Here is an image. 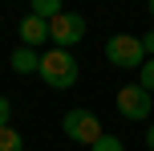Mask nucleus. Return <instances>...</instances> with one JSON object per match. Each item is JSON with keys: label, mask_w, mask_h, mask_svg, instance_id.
Wrapping results in <instances>:
<instances>
[{"label": "nucleus", "mask_w": 154, "mask_h": 151, "mask_svg": "<svg viewBox=\"0 0 154 151\" xmlns=\"http://www.w3.org/2000/svg\"><path fill=\"white\" fill-rule=\"evenodd\" d=\"M77 74H81V65H77V57L69 49H49V53L41 57L37 78L45 82V86H53V90H69L77 82Z\"/></svg>", "instance_id": "nucleus-1"}, {"label": "nucleus", "mask_w": 154, "mask_h": 151, "mask_svg": "<svg viewBox=\"0 0 154 151\" xmlns=\"http://www.w3.org/2000/svg\"><path fill=\"white\" fill-rule=\"evenodd\" d=\"M106 61L118 65V70H142L146 53H142V37H130V33H114L106 41Z\"/></svg>", "instance_id": "nucleus-2"}, {"label": "nucleus", "mask_w": 154, "mask_h": 151, "mask_svg": "<svg viewBox=\"0 0 154 151\" xmlns=\"http://www.w3.org/2000/svg\"><path fill=\"white\" fill-rule=\"evenodd\" d=\"M61 131L73 139V143H81V147H93L106 131H101V123H97V114L93 110H85V106H73L69 114L61 119Z\"/></svg>", "instance_id": "nucleus-3"}, {"label": "nucleus", "mask_w": 154, "mask_h": 151, "mask_svg": "<svg viewBox=\"0 0 154 151\" xmlns=\"http://www.w3.org/2000/svg\"><path fill=\"white\" fill-rule=\"evenodd\" d=\"M118 114L130 119V123L150 119V114H154V94H146L138 82H134V86H122V90H118Z\"/></svg>", "instance_id": "nucleus-4"}, {"label": "nucleus", "mask_w": 154, "mask_h": 151, "mask_svg": "<svg viewBox=\"0 0 154 151\" xmlns=\"http://www.w3.org/2000/svg\"><path fill=\"white\" fill-rule=\"evenodd\" d=\"M85 37V16L81 12H61L57 21H49V41L53 49H73Z\"/></svg>", "instance_id": "nucleus-5"}, {"label": "nucleus", "mask_w": 154, "mask_h": 151, "mask_svg": "<svg viewBox=\"0 0 154 151\" xmlns=\"http://www.w3.org/2000/svg\"><path fill=\"white\" fill-rule=\"evenodd\" d=\"M41 41H49V25L41 21V16L29 12V16L20 21V45H24V49H37Z\"/></svg>", "instance_id": "nucleus-6"}, {"label": "nucleus", "mask_w": 154, "mask_h": 151, "mask_svg": "<svg viewBox=\"0 0 154 151\" xmlns=\"http://www.w3.org/2000/svg\"><path fill=\"white\" fill-rule=\"evenodd\" d=\"M8 65H12L16 74H37V70H41V53H37V49H24V45H20L12 57H8Z\"/></svg>", "instance_id": "nucleus-7"}, {"label": "nucleus", "mask_w": 154, "mask_h": 151, "mask_svg": "<svg viewBox=\"0 0 154 151\" xmlns=\"http://www.w3.org/2000/svg\"><path fill=\"white\" fill-rule=\"evenodd\" d=\"M65 8H61V0H32V16H41V21H57V16H61Z\"/></svg>", "instance_id": "nucleus-8"}, {"label": "nucleus", "mask_w": 154, "mask_h": 151, "mask_svg": "<svg viewBox=\"0 0 154 151\" xmlns=\"http://www.w3.org/2000/svg\"><path fill=\"white\" fill-rule=\"evenodd\" d=\"M0 151H24L20 131H12V127H0Z\"/></svg>", "instance_id": "nucleus-9"}, {"label": "nucleus", "mask_w": 154, "mask_h": 151, "mask_svg": "<svg viewBox=\"0 0 154 151\" xmlns=\"http://www.w3.org/2000/svg\"><path fill=\"white\" fill-rule=\"evenodd\" d=\"M138 86L146 90V94H154V57H146V61H142V70H138Z\"/></svg>", "instance_id": "nucleus-10"}, {"label": "nucleus", "mask_w": 154, "mask_h": 151, "mask_svg": "<svg viewBox=\"0 0 154 151\" xmlns=\"http://www.w3.org/2000/svg\"><path fill=\"white\" fill-rule=\"evenodd\" d=\"M89 151H126V143H122L118 135H109V131H106V135H101V139H97V143H93Z\"/></svg>", "instance_id": "nucleus-11"}, {"label": "nucleus", "mask_w": 154, "mask_h": 151, "mask_svg": "<svg viewBox=\"0 0 154 151\" xmlns=\"http://www.w3.org/2000/svg\"><path fill=\"white\" fill-rule=\"evenodd\" d=\"M0 127H12V102L0 94Z\"/></svg>", "instance_id": "nucleus-12"}, {"label": "nucleus", "mask_w": 154, "mask_h": 151, "mask_svg": "<svg viewBox=\"0 0 154 151\" xmlns=\"http://www.w3.org/2000/svg\"><path fill=\"white\" fill-rule=\"evenodd\" d=\"M142 53L154 57V33H146V37H142Z\"/></svg>", "instance_id": "nucleus-13"}, {"label": "nucleus", "mask_w": 154, "mask_h": 151, "mask_svg": "<svg viewBox=\"0 0 154 151\" xmlns=\"http://www.w3.org/2000/svg\"><path fill=\"white\" fill-rule=\"evenodd\" d=\"M146 147H150V151H154V127H150V131H146Z\"/></svg>", "instance_id": "nucleus-14"}, {"label": "nucleus", "mask_w": 154, "mask_h": 151, "mask_svg": "<svg viewBox=\"0 0 154 151\" xmlns=\"http://www.w3.org/2000/svg\"><path fill=\"white\" fill-rule=\"evenodd\" d=\"M146 8H150V16H154V0H150V4H146Z\"/></svg>", "instance_id": "nucleus-15"}]
</instances>
